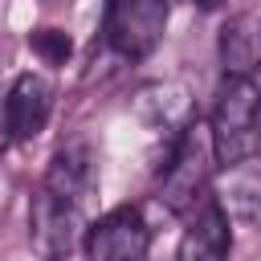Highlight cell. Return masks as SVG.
<instances>
[{"mask_svg": "<svg viewBox=\"0 0 261 261\" xmlns=\"http://www.w3.org/2000/svg\"><path fill=\"white\" fill-rule=\"evenodd\" d=\"M257 106H261V94H257L253 77H224L220 82L208 135H212V151L224 167L253 159V151L261 143L257 139Z\"/></svg>", "mask_w": 261, "mask_h": 261, "instance_id": "obj_1", "label": "cell"}, {"mask_svg": "<svg viewBox=\"0 0 261 261\" xmlns=\"http://www.w3.org/2000/svg\"><path fill=\"white\" fill-rule=\"evenodd\" d=\"M212 135H204V126H184L175 135V147L163 163L159 175V200L171 212H192L204 200L208 175H212Z\"/></svg>", "mask_w": 261, "mask_h": 261, "instance_id": "obj_2", "label": "cell"}, {"mask_svg": "<svg viewBox=\"0 0 261 261\" xmlns=\"http://www.w3.org/2000/svg\"><path fill=\"white\" fill-rule=\"evenodd\" d=\"M167 16L171 4L167 0H110L106 12V41L118 57L126 61H143L147 53H155V45L167 33Z\"/></svg>", "mask_w": 261, "mask_h": 261, "instance_id": "obj_3", "label": "cell"}, {"mask_svg": "<svg viewBox=\"0 0 261 261\" xmlns=\"http://www.w3.org/2000/svg\"><path fill=\"white\" fill-rule=\"evenodd\" d=\"M151 249V228L135 204H118L86 228L90 261H143Z\"/></svg>", "mask_w": 261, "mask_h": 261, "instance_id": "obj_4", "label": "cell"}, {"mask_svg": "<svg viewBox=\"0 0 261 261\" xmlns=\"http://www.w3.org/2000/svg\"><path fill=\"white\" fill-rule=\"evenodd\" d=\"M228 249H232L228 212H224V204L216 196H204L188 216L175 261H228Z\"/></svg>", "mask_w": 261, "mask_h": 261, "instance_id": "obj_5", "label": "cell"}, {"mask_svg": "<svg viewBox=\"0 0 261 261\" xmlns=\"http://www.w3.org/2000/svg\"><path fill=\"white\" fill-rule=\"evenodd\" d=\"M4 114H8V130L12 139H37L53 114V82L45 73H16L8 94H4Z\"/></svg>", "mask_w": 261, "mask_h": 261, "instance_id": "obj_6", "label": "cell"}, {"mask_svg": "<svg viewBox=\"0 0 261 261\" xmlns=\"http://www.w3.org/2000/svg\"><path fill=\"white\" fill-rule=\"evenodd\" d=\"M29 228H33V253L37 261H61L73 245L77 208L53 200L49 192H37L29 204Z\"/></svg>", "mask_w": 261, "mask_h": 261, "instance_id": "obj_7", "label": "cell"}, {"mask_svg": "<svg viewBox=\"0 0 261 261\" xmlns=\"http://www.w3.org/2000/svg\"><path fill=\"white\" fill-rule=\"evenodd\" d=\"M216 57L224 77H253L261 69V12H241L220 29Z\"/></svg>", "mask_w": 261, "mask_h": 261, "instance_id": "obj_8", "label": "cell"}, {"mask_svg": "<svg viewBox=\"0 0 261 261\" xmlns=\"http://www.w3.org/2000/svg\"><path fill=\"white\" fill-rule=\"evenodd\" d=\"M86 188H90V151H86V147H65V151H57L53 163H49V171H45L41 192H49L53 200L77 208L82 196H86Z\"/></svg>", "mask_w": 261, "mask_h": 261, "instance_id": "obj_9", "label": "cell"}, {"mask_svg": "<svg viewBox=\"0 0 261 261\" xmlns=\"http://www.w3.org/2000/svg\"><path fill=\"white\" fill-rule=\"evenodd\" d=\"M224 204V212H237V216H257L261 212V175H245V159L224 167V196H216Z\"/></svg>", "mask_w": 261, "mask_h": 261, "instance_id": "obj_10", "label": "cell"}, {"mask_svg": "<svg viewBox=\"0 0 261 261\" xmlns=\"http://www.w3.org/2000/svg\"><path fill=\"white\" fill-rule=\"evenodd\" d=\"M29 49L45 61V65H65L73 53V41L65 29H33L29 33Z\"/></svg>", "mask_w": 261, "mask_h": 261, "instance_id": "obj_11", "label": "cell"}, {"mask_svg": "<svg viewBox=\"0 0 261 261\" xmlns=\"http://www.w3.org/2000/svg\"><path fill=\"white\" fill-rule=\"evenodd\" d=\"M12 143V130H8V114H4V102H0V155H4V147Z\"/></svg>", "mask_w": 261, "mask_h": 261, "instance_id": "obj_12", "label": "cell"}, {"mask_svg": "<svg viewBox=\"0 0 261 261\" xmlns=\"http://www.w3.org/2000/svg\"><path fill=\"white\" fill-rule=\"evenodd\" d=\"M196 4H200V8H216L220 0H196Z\"/></svg>", "mask_w": 261, "mask_h": 261, "instance_id": "obj_13", "label": "cell"}, {"mask_svg": "<svg viewBox=\"0 0 261 261\" xmlns=\"http://www.w3.org/2000/svg\"><path fill=\"white\" fill-rule=\"evenodd\" d=\"M257 139H261V106H257Z\"/></svg>", "mask_w": 261, "mask_h": 261, "instance_id": "obj_14", "label": "cell"}]
</instances>
